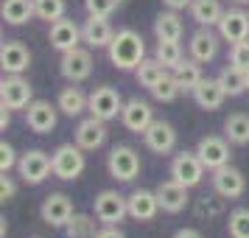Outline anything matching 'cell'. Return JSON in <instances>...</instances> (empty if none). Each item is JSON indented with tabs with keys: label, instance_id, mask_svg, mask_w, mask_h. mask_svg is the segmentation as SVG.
I'll use <instances>...</instances> for the list:
<instances>
[{
	"label": "cell",
	"instance_id": "1",
	"mask_svg": "<svg viewBox=\"0 0 249 238\" xmlns=\"http://www.w3.org/2000/svg\"><path fill=\"white\" fill-rule=\"evenodd\" d=\"M107 56L118 70H137V65L146 59V42L135 28H121L115 31V39L107 48Z\"/></svg>",
	"mask_w": 249,
	"mask_h": 238
},
{
	"label": "cell",
	"instance_id": "2",
	"mask_svg": "<svg viewBox=\"0 0 249 238\" xmlns=\"http://www.w3.org/2000/svg\"><path fill=\"white\" fill-rule=\"evenodd\" d=\"M51 157H53V177L62 182H76L87 168V157L79 143H62Z\"/></svg>",
	"mask_w": 249,
	"mask_h": 238
},
{
	"label": "cell",
	"instance_id": "3",
	"mask_svg": "<svg viewBox=\"0 0 249 238\" xmlns=\"http://www.w3.org/2000/svg\"><path fill=\"white\" fill-rule=\"evenodd\" d=\"M17 174L25 185H42L53 174V157H48L42 148H28L17 160Z\"/></svg>",
	"mask_w": 249,
	"mask_h": 238
},
{
	"label": "cell",
	"instance_id": "4",
	"mask_svg": "<svg viewBox=\"0 0 249 238\" xmlns=\"http://www.w3.org/2000/svg\"><path fill=\"white\" fill-rule=\"evenodd\" d=\"M143 168L140 163V154H137L132 146H115L109 154H107V171L115 182H132L137 180V174Z\"/></svg>",
	"mask_w": 249,
	"mask_h": 238
},
{
	"label": "cell",
	"instance_id": "5",
	"mask_svg": "<svg viewBox=\"0 0 249 238\" xmlns=\"http://www.w3.org/2000/svg\"><path fill=\"white\" fill-rule=\"evenodd\" d=\"M92 213L101 224H121L129 216V199L118 191H101L92 199Z\"/></svg>",
	"mask_w": 249,
	"mask_h": 238
},
{
	"label": "cell",
	"instance_id": "6",
	"mask_svg": "<svg viewBox=\"0 0 249 238\" xmlns=\"http://www.w3.org/2000/svg\"><path fill=\"white\" fill-rule=\"evenodd\" d=\"M204 171L207 168H204V163L199 160L196 151H179L171 160V180H177L185 188H196L204 180Z\"/></svg>",
	"mask_w": 249,
	"mask_h": 238
},
{
	"label": "cell",
	"instance_id": "7",
	"mask_svg": "<svg viewBox=\"0 0 249 238\" xmlns=\"http://www.w3.org/2000/svg\"><path fill=\"white\" fill-rule=\"evenodd\" d=\"M59 73L70 81V84H79V81L90 79L92 73V54L87 48H73V51H65L62 59H59Z\"/></svg>",
	"mask_w": 249,
	"mask_h": 238
},
{
	"label": "cell",
	"instance_id": "8",
	"mask_svg": "<svg viewBox=\"0 0 249 238\" xmlns=\"http://www.w3.org/2000/svg\"><path fill=\"white\" fill-rule=\"evenodd\" d=\"M34 95V87L23 79V76H3L0 81V104L3 107H9V110H28V104L34 101L31 98Z\"/></svg>",
	"mask_w": 249,
	"mask_h": 238
},
{
	"label": "cell",
	"instance_id": "9",
	"mask_svg": "<svg viewBox=\"0 0 249 238\" xmlns=\"http://www.w3.org/2000/svg\"><path fill=\"white\" fill-rule=\"evenodd\" d=\"M90 115L95 118H101V121H112L118 115L124 112V98H121V92L109 87V84H101V87H95L90 92Z\"/></svg>",
	"mask_w": 249,
	"mask_h": 238
},
{
	"label": "cell",
	"instance_id": "10",
	"mask_svg": "<svg viewBox=\"0 0 249 238\" xmlns=\"http://www.w3.org/2000/svg\"><path fill=\"white\" fill-rule=\"evenodd\" d=\"M230 140L227 137H218V135H204L199 143H196V154H199V160L204 163V168L207 171H215L221 168V165H227L230 163Z\"/></svg>",
	"mask_w": 249,
	"mask_h": 238
},
{
	"label": "cell",
	"instance_id": "11",
	"mask_svg": "<svg viewBox=\"0 0 249 238\" xmlns=\"http://www.w3.org/2000/svg\"><path fill=\"white\" fill-rule=\"evenodd\" d=\"M210 182H213V191L221 199H238V196H244V191H247V177L235 165H230V163L221 165V168H215Z\"/></svg>",
	"mask_w": 249,
	"mask_h": 238
},
{
	"label": "cell",
	"instance_id": "12",
	"mask_svg": "<svg viewBox=\"0 0 249 238\" xmlns=\"http://www.w3.org/2000/svg\"><path fill=\"white\" fill-rule=\"evenodd\" d=\"M56 110L59 107H53L51 101H42V98L31 101L28 110H25V124H28V129H31L34 135H51L59 124Z\"/></svg>",
	"mask_w": 249,
	"mask_h": 238
},
{
	"label": "cell",
	"instance_id": "13",
	"mask_svg": "<svg viewBox=\"0 0 249 238\" xmlns=\"http://www.w3.org/2000/svg\"><path fill=\"white\" fill-rule=\"evenodd\" d=\"M73 213H76L73 210V199L65 196V193H51L39 204V216H42V221L48 227H62L65 230V224L73 219Z\"/></svg>",
	"mask_w": 249,
	"mask_h": 238
},
{
	"label": "cell",
	"instance_id": "14",
	"mask_svg": "<svg viewBox=\"0 0 249 238\" xmlns=\"http://www.w3.org/2000/svg\"><path fill=\"white\" fill-rule=\"evenodd\" d=\"M0 68L9 76H23L31 68V51L20 39H6L0 48Z\"/></svg>",
	"mask_w": 249,
	"mask_h": 238
},
{
	"label": "cell",
	"instance_id": "15",
	"mask_svg": "<svg viewBox=\"0 0 249 238\" xmlns=\"http://www.w3.org/2000/svg\"><path fill=\"white\" fill-rule=\"evenodd\" d=\"M121 124H124L129 132L143 135L148 126L154 124V110H151V104L143 101V98H129V101L124 104V112H121Z\"/></svg>",
	"mask_w": 249,
	"mask_h": 238
},
{
	"label": "cell",
	"instance_id": "16",
	"mask_svg": "<svg viewBox=\"0 0 249 238\" xmlns=\"http://www.w3.org/2000/svg\"><path fill=\"white\" fill-rule=\"evenodd\" d=\"M143 140H146L148 151H154V154L162 157V154H171V151L177 148V129H174L168 121L154 118V124L143 132Z\"/></svg>",
	"mask_w": 249,
	"mask_h": 238
},
{
	"label": "cell",
	"instance_id": "17",
	"mask_svg": "<svg viewBox=\"0 0 249 238\" xmlns=\"http://www.w3.org/2000/svg\"><path fill=\"white\" fill-rule=\"evenodd\" d=\"M107 137H109L107 121L95 118V115H90V118H84V121L76 126V135H73V140H76L84 151H95V148H101L104 143H107Z\"/></svg>",
	"mask_w": 249,
	"mask_h": 238
},
{
	"label": "cell",
	"instance_id": "18",
	"mask_svg": "<svg viewBox=\"0 0 249 238\" xmlns=\"http://www.w3.org/2000/svg\"><path fill=\"white\" fill-rule=\"evenodd\" d=\"M218 28V37L224 42H241V39H249V14L241 9V6H232L230 12H224L221 23L215 25Z\"/></svg>",
	"mask_w": 249,
	"mask_h": 238
},
{
	"label": "cell",
	"instance_id": "19",
	"mask_svg": "<svg viewBox=\"0 0 249 238\" xmlns=\"http://www.w3.org/2000/svg\"><path fill=\"white\" fill-rule=\"evenodd\" d=\"M126 199H129V219H135V221H154L157 213L162 210L160 207V199H157V191L137 188Z\"/></svg>",
	"mask_w": 249,
	"mask_h": 238
},
{
	"label": "cell",
	"instance_id": "20",
	"mask_svg": "<svg viewBox=\"0 0 249 238\" xmlns=\"http://www.w3.org/2000/svg\"><path fill=\"white\" fill-rule=\"evenodd\" d=\"M48 42H51V48H56L59 54L79 48V42H84V39H81V25H76L73 20H68V17H62L56 23H51Z\"/></svg>",
	"mask_w": 249,
	"mask_h": 238
},
{
	"label": "cell",
	"instance_id": "21",
	"mask_svg": "<svg viewBox=\"0 0 249 238\" xmlns=\"http://www.w3.org/2000/svg\"><path fill=\"white\" fill-rule=\"evenodd\" d=\"M191 95H193V101H196V107L204 110V112H215V110H221L224 101H227V90L221 87L218 79H202L199 87H196Z\"/></svg>",
	"mask_w": 249,
	"mask_h": 238
},
{
	"label": "cell",
	"instance_id": "22",
	"mask_svg": "<svg viewBox=\"0 0 249 238\" xmlns=\"http://www.w3.org/2000/svg\"><path fill=\"white\" fill-rule=\"evenodd\" d=\"M188 191H191V188L179 185L177 180L160 182V185H157V199H160L162 213H171V216L182 213V210L188 207Z\"/></svg>",
	"mask_w": 249,
	"mask_h": 238
},
{
	"label": "cell",
	"instance_id": "23",
	"mask_svg": "<svg viewBox=\"0 0 249 238\" xmlns=\"http://www.w3.org/2000/svg\"><path fill=\"white\" fill-rule=\"evenodd\" d=\"M218 42H221V37L218 34H213L210 28H199V31L191 37V42H188L191 59H196L199 65L213 62V59L218 56Z\"/></svg>",
	"mask_w": 249,
	"mask_h": 238
},
{
	"label": "cell",
	"instance_id": "24",
	"mask_svg": "<svg viewBox=\"0 0 249 238\" xmlns=\"http://www.w3.org/2000/svg\"><path fill=\"white\" fill-rule=\"evenodd\" d=\"M81 39L90 48H109V42L115 39L109 17H92V14H87V20L81 25Z\"/></svg>",
	"mask_w": 249,
	"mask_h": 238
},
{
	"label": "cell",
	"instance_id": "25",
	"mask_svg": "<svg viewBox=\"0 0 249 238\" xmlns=\"http://www.w3.org/2000/svg\"><path fill=\"white\" fill-rule=\"evenodd\" d=\"M182 31H185V25H182L179 12L168 9V12L157 14V20H154V37H157V42H179Z\"/></svg>",
	"mask_w": 249,
	"mask_h": 238
},
{
	"label": "cell",
	"instance_id": "26",
	"mask_svg": "<svg viewBox=\"0 0 249 238\" xmlns=\"http://www.w3.org/2000/svg\"><path fill=\"white\" fill-rule=\"evenodd\" d=\"M191 17L196 20L199 28H213V25L221 23L224 6H221V0H193L191 3Z\"/></svg>",
	"mask_w": 249,
	"mask_h": 238
},
{
	"label": "cell",
	"instance_id": "27",
	"mask_svg": "<svg viewBox=\"0 0 249 238\" xmlns=\"http://www.w3.org/2000/svg\"><path fill=\"white\" fill-rule=\"evenodd\" d=\"M56 107L68 115V118H79L81 112H87V110H90V95H84L79 87H73V84H70V87H62V90H59Z\"/></svg>",
	"mask_w": 249,
	"mask_h": 238
},
{
	"label": "cell",
	"instance_id": "28",
	"mask_svg": "<svg viewBox=\"0 0 249 238\" xmlns=\"http://www.w3.org/2000/svg\"><path fill=\"white\" fill-rule=\"evenodd\" d=\"M0 14L9 25H25L31 17H36V9L34 0H3Z\"/></svg>",
	"mask_w": 249,
	"mask_h": 238
},
{
	"label": "cell",
	"instance_id": "29",
	"mask_svg": "<svg viewBox=\"0 0 249 238\" xmlns=\"http://www.w3.org/2000/svg\"><path fill=\"white\" fill-rule=\"evenodd\" d=\"M65 233H68V238H98V233H101V221L95 219V213L92 216L73 213V219L65 224Z\"/></svg>",
	"mask_w": 249,
	"mask_h": 238
},
{
	"label": "cell",
	"instance_id": "30",
	"mask_svg": "<svg viewBox=\"0 0 249 238\" xmlns=\"http://www.w3.org/2000/svg\"><path fill=\"white\" fill-rule=\"evenodd\" d=\"M218 81H221V87L227 90V95H244L249 90V70L244 68H235V65H227L221 73H218Z\"/></svg>",
	"mask_w": 249,
	"mask_h": 238
},
{
	"label": "cell",
	"instance_id": "31",
	"mask_svg": "<svg viewBox=\"0 0 249 238\" xmlns=\"http://www.w3.org/2000/svg\"><path fill=\"white\" fill-rule=\"evenodd\" d=\"M224 137L232 146H249V115L232 112L224 121Z\"/></svg>",
	"mask_w": 249,
	"mask_h": 238
},
{
	"label": "cell",
	"instance_id": "32",
	"mask_svg": "<svg viewBox=\"0 0 249 238\" xmlns=\"http://www.w3.org/2000/svg\"><path fill=\"white\" fill-rule=\"evenodd\" d=\"M174 76H177V84H179L182 92H193L196 87H199V81L204 79L202 68H199V62H196V59H185L179 68L174 70Z\"/></svg>",
	"mask_w": 249,
	"mask_h": 238
},
{
	"label": "cell",
	"instance_id": "33",
	"mask_svg": "<svg viewBox=\"0 0 249 238\" xmlns=\"http://www.w3.org/2000/svg\"><path fill=\"white\" fill-rule=\"evenodd\" d=\"M168 73V68L165 65H160L157 59H143L140 65H137L135 70V79L140 87H146V90H151V87H157V81L162 79Z\"/></svg>",
	"mask_w": 249,
	"mask_h": 238
},
{
	"label": "cell",
	"instance_id": "34",
	"mask_svg": "<svg viewBox=\"0 0 249 238\" xmlns=\"http://www.w3.org/2000/svg\"><path fill=\"white\" fill-rule=\"evenodd\" d=\"M154 59H157L160 65H165L168 70H177L182 62H185V56H182V45L179 42H157Z\"/></svg>",
	"mask_w": 249,
	"mask_h": 238
},
{
	"label": "cell",
	"instance_id": "35",
	"mask_svg": "<svg viewBox=\"0 0 249 238\" xmlns=\"http://www.w3.org/2000/svg\"><path fill=\"white\" fill-rule=\"evenodd\" d=\"M151 95H154V101H160V104H171L177 95H179V84H177V76H174V70L171 73H165L162 79L157 81V87H151Z\"/></svg>",
	"mask_w": 249,
	"mask_h": 238
},
{
	"label": "cell",
	"instance_id": "36",
	"mask_svg": "<svg viewBox=\"0 0 249 238\" xmlns=\"http://www.w3.org/2000/svg\"><path fill=\"white\" fill-rule=\"evenodd\" d=\"M230 238H249V207H235L227 219Z\"/></svg>",
	"mask_w": 249,
	"mask_h": 238
},
{
	"label": "cell",
	"instance_id": "37",
	"mask_svg": "<svg viewBox=\"0 0 249 238\" xmlns=\"http://www.w3.org/2000/svg\"><path fill=\"white\" fill-rule=\"evenodd\" d=\"M34 9H36V17L45 20V23H56L65 17V0H34Z\"/></svg>",
	"mask_w": 249,
	"mask_h": 238
},
{
	"label": "cell",
	"instance_id": "38",
	"mask_svg": "<svg viewBox=\"0 0 249 238\" xmlns=\"http://www.w3.org/2000/svg\"><path fill=\"white\" fill-rule=\"evenodd\" d=\"M121 6V0H84V9L92 17H109Z\"/></svg>",
	"mask_w": 249,
	"mask_h": 238
},
{
	"label": "cell",
	"instance_id": "39",
	"mask_svg": "<svg viewBox=\"0 0 249 238\" xmlns=\"http://www.w3.org/2000/svg\"><path fill=\"white\" fill-rule=\"evenodd\" d=\"M230 65H235V68L249 70V39L232 42V48H230Z\"/></svg>",
	"mask_w": 249,
	"mask_h": 238
},
{
	"label": "cell",
	"instance_id": "40",
	"mask_svg": "<svg viewBox=\"0 0 249 238\" xmlns=\"http://www.w3.org/2000/svg\"><path fill=\"white\" fill-rule=\"evenodd\" d=\"M12 168H17V154H14V148L3 140V143H0V174H9Z\"/></svg>",
	"mask_w": 249,
	"mask_h": 238
},
{
	"label": "cell",
	"instance_id": "41",
	"mask_svg": "<svg viewBox=\"0 0 249 238\" xmlns=\"http://www.w3.org/2000/svg\"><path fill=\"white\" fill-rule=\"evenodd\" d=\"M14 193H17L14 180L9 177V174H3V177H0V199H3V202H9V199H14Z\"/></svg>",
	"mask_w": 249,
	"mask_h": 238
},
{
	"label": "cell",
	"instance_id": "42",
	"mask_svg": "<svg viewBox=\"0 0 249 238\" xmlns=\"http://www.w3.org/2000/svg\"><path fill=\"white\" fill-rule=\"evenodd\" d=\"M98 238H126V236L118 230V224H104L101 233H98Z\"/></svg>",
	"mask_w": 249,
	"mask_h": 238
},
{
	"label": "cell",
	"instance_id": "43",
	"mask_svg": "<svg viewBox=\"0 0 249 238\" xmlns=\"http://www.w3.org/2000/svg\"><path fill=\"white\" fill-rule=\"evenodd\" d=\"M168 9H174V12H182V9H191L193 0H162Z\"/></svg>",
	"mask_w": 249,
	"mask_h": 238
},
{
	"label": "cell",
	"instance_id": "44",
	"mask_svg": "<svg viewBox=\"0 0 249 238\" xmlns=\"http://www.w3.org/2000/svg\"><path fill=\"white\" fill-rule=\"evenodd\" d=\"M174 238H202V233H199V230H193V227H182V230L174 233Z\"/></svg>",
	"mask_w": 249,
	"mask_h": 238
},
{
	"label": "cell",
	"instance_id": "45",
	"mask_svg": "<svg viewBox=\"0 0 249 238\" xmlns=\"http://www.w3.org/2000/svg\"><path fill=\"white\" fill-rule=\"evenodd\" d=\"M9 124H12V110H9V107H3V112H0V129L6 132Z\"/></svg>",
	"mask_w": 249,
	"mask_h": 238
},
{
	"label": "cell",
	"instance_id": "46",
	"mask_svg": "<svg viewBox=\"0 0 249 238\" xmlns=\"http://www.w3.org/2000/svg\"><path fill=\"white\" fill-rule=\"evenodd\" d=\"M232 6H249V0H230Z\"/></svg>",
	"mask_w": 249,
	"mask_h": 238
}]
</instances>
